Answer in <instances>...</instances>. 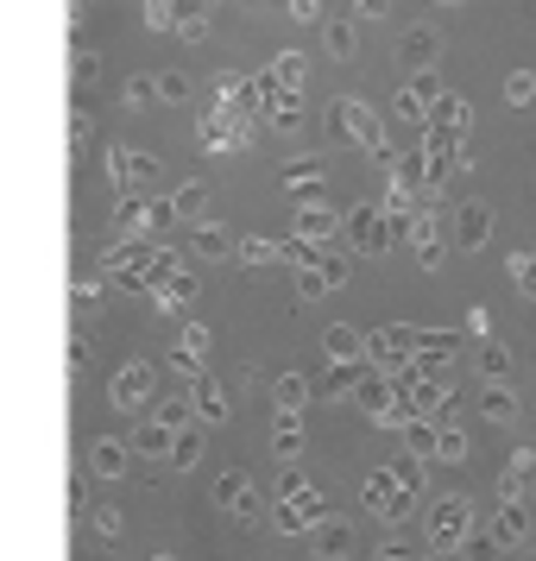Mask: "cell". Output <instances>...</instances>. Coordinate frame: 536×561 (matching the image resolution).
<instances>
[{
	"label": "cell",
	"mask_w": 536,
	"mask_h": 561,
	"mask_svg": "<svg viewBox=\"0 0 536 561\" xmlns=\"http://www.w3.org/2000/svg\"><path fill=\"white\" fill-rule=\"evenodd\" d=\"M158 102H190V82H183L178 70H164V77H158Z\"/></svg>",
	"instance_id": "43"
},
{
	"label": "cell",
	"mask_w": 536,
	"mask_h": 561,
	"mask_svg": "<svg viewBox=\"0 0 536 561\" xmlns=\"http://www.w3.org/2000/svg\"><path fill=\"white\" fill-rule=\"evenodd\" d=\"M329 121H334V133H341V139H354L360 152H373V158H379L385 171L398 164V152L385 146V133H379V114H373L366 102H354V95H341V102L329 107Z\"/></svg>",
	"instance_id": "4"
},
{
	"label": "cell",
	"mask_w": 536,
	"mask_h": 561,
	"mask_svg": "<svg viewBox=\"0 0 536 561\" xmlns=\"http://www.w3.org/2000/svg\"><path fill=\"white\" fill-rule=\"evenodd\" d=\"M435 45H442V38H435L430 26H410L404 38H398V51H404L410 64H417V70H423V64H430V57H435Z\"/></svg>",
	"instance_id": "30"
},
{
	"label": "cell",
	"mask_w": 536,
	"mask_h": 561,
	"mask_svg": "<svg viewBox=\"0 0 536 561\" xmlns=\"http://www.w3.org/2000/svg\"><path fill=\"white\" fill-rule=\"evenodd\" d=\"M442 460H467V430L442 423Z\"/></svg>",
	"instance_id": "42"
},
{
	"label": "cell",
	"mask_w": 536,
	"mask_h": 561,
	"mask_svg": "<svg viewBox=\"0 0 536 561\" xmlns=\"http://www.w3.org/2000/svg\"><path fill=\"white\" fill-rule=\"evenodd\" d=\"M272 398H278V410H304L309 398H316V385H309L304 373H278V379H272Z\"/></svg>",
	"instance_id": "27"
},
{
	"label": "cell",
	"mask_w": 536,
	"mask_h": 561,
	"mask_svg": "<svg viewBox=\"0 0 536 561\" xmlns=\"http://www.w3.org/2000/svg\"><path fill=\"white\" fill-rule=\"evenodd\" d=\"M448 7H455V0H448Z\"/></svg>",
	"instance_id": "52"
},
{
	"label": "cell",
	"mask_w": 536,
	"mask_h": 561,
	"mask_svg": "<svg viewBox=\"0 0 536 561\" xmlns=\"http://www.w3.org/2000/svg\"><path fill=\"white\" fill-rule=\"evenodd\" d=\"M417 561H423V556H417Z\"/></svg>",
	"instance_id": "53"
},
{
	"label": "cell",
	"mask_w": 536,
	"mask_h": 561,
	"mask_svg": "<svg viewBox=\"0 0 536 561\" xmlns=\"http://www.w3.org/2000/svg\"><path fill=\"white\" fill-rule=\"evenodd\" d=\"M360 505L373 511V517H391V524H398V517H404L398 473H391V467H373V473H366V485H360Z\"/></svg>",
	"instance_id": "11"
},
{
	"label": "cell",
	"mask_w": 536,
	"mask_h": 561,
	"mask_svg": "<svg viewBox=\"0 0 536 561\" xmlns=\"http://www.w3.org/2000/svg\"><path fill=\"white\" fill-rule=\"evenodd\" d=\"M284 190L316 196V190H322V158H290V164H284Z\"/></svg>",
	"instance_id": "28"
},
{
	"label": "cell",
	"mask_w": 536,
	"mask_h": 561,
	"mask_svg": "<svg viewBox=\"0 0 536 561\" xmlns=\"http://www.w3.org/2000/svg\"><path fill=\"white\" fill-rule=\"evenodd\" d=\"M297 233H304V240H316V247H329L334 233H341V221H334V208H322V203H309L304 215H297Z\"/></svg>",
	"instance_id": "24"
},
{
	"label": "cell",
	"mask_w": 536,
	"mask_h": 561,
	"mask_svg": "<svg viewBox=\"0 0 536 561\" xmlns=\"http://www.w3.org/2000/svg\"><path fill=\"white\" fill-rule=\"evenodd\" d=\"M152 561H178V556H152Z\"/></svg>",
	"instance_id": "50"
},
{
	"label": "cell",
	"mask_w": 536,
	"mask_h": 561,
	"mask_svg": "<svg viewBox=\"0 0 536 561\" xmlns=\"http://www.w3.org/2000/svg\"><path fill=\"white\" fill-rule=\"evenodd\" d=\"M203 448H208V423H196V430H178V448H171V460H178V467H196V460H203Z\"/></svg>",
	"instance_id": "33"
},
{
	"label": "cell",
	"mask_w": 536,
	"mask_h": 561,
	"mask_svg": "<svg viewBox=\"0 0 536 561\" xmlns=\"http://www.w3.org/2000/svg\"><path fill=\"white\" fill-rule=\"evenodd\" d=\"M486 530L499 536V542H505V549H517V542H524V536H531V511H524V499H499V517H492V524H486Z\"/></svg>",
	"instance_id": "16"
},
{
	"label": "cell",
	"mask_w": 536,
	"mask_h": 561,
	"mask_svg": "<svg viewBox=\"0 0 536 561\" xmlns=\"http://www.w3.org/2000/svg\"><path fill=\"white\" fill-rule=\"evenodd\" d=\"M455 240L467 247V253H480L486 240H492V215H486L480 203H467V208H460V228H455Z\"/></svg>",
	"instance_id": "22"
},
{
	"label": "cell",
	"mask_w": 536,
	"mask_h": 561,
	"mask_svg": "<svg viewBox=\"0 0 536 561\" xmlns=\"http://www.w3.org/2000/svg\"><path fill=\"white\" fill-rule=\"evenodd\" d=\"M152 391H158V366H152V359H127V366H114V385H107L114 410H127V416H146Z\"/></svg>",
	"instance_id": "6"
},
{
	"label": "cell",
	"mask_w": 536,
	"mask_h": 561,
	"mask_svg": "<svg viewBox=\"0 0 536 561\" xmlns=\"http://www.w3.org/2000/svg\"><path fill=\"white\" fill-rule=\"evenodd\" d=\"M265 89H297V95H304V51H278V57H272Z\"/></svg>",
	"instance_id": "25"
},
{
	"label": "cell",
	"mask_w": 536,
	"mask_h": 561,
	"mask_svg": "<svg viewBox=\"0 0 536 561\" xmlns=\"http://www.w3.org/2000/svg\"><path fill=\"white\" fill-rule=\"evenodd\" d=\"M347 13H360V20H385L391 13V0H341Z\"/></svg>",
	"instance_id": "44"
},
{
	"label": "cell",
	"mask_w": 536,
	"mask_h": 561,
	"mask_svg": "<svg viewBox=\"0 0 536 561\" xmlns=\"http://www.w3.org/2000/svg\"><path fill=\"white\" fill-rule=\"evenodd\" d=\"M70 505L89 511V473H77V480H70Z\"/></svg>",
	"instance_id": "48"
},
{
	"label": "cell",
	"mask_w": 536,
	"mask_h": 561,
	"mask_svg": "<svg viewBox=\"0 0 536 561\" xmlns=\"http://www.w3.org/2000/svg\"><path fill=\"white\" fill-rule=\"evenodd\" d=\"M178 354H183V359H208V329H203V322H183Z\"/></svg>",
	"instance_id": "36"
},
{
	"label": "cell",
	"mask_w": 536,
	"mask_h": 561,
	"mask_svg": "<svg viewBox=\"0 0 536 561\" xmlns=\"http://www.w3.org/2000/svg\"><path fill=\"white\" fill-rule=\"evenodd\" d=\"M146 26L152 32H178V38H203L208 32V7L203 0H146Z\"/></svg>",
	"instance_id": "7"
},
{
	"label": "cell",
	"mask_w": 536,
	"mask_h": 561,
	"mask_svg": "<svg viewBox=\"0 0 536 561\" xmlns=\"http://www.w3.org/2000/svg\"><path fill=\"white\" fill-rule=\"evenodd\" d=\"M531 95H536V70H511V77H505V102L524 107Z\"/></svg>",
	"instance_id": "38"
},
{
	"label": "cell",
	"mask_w": 536,
	"mask_h": 561,
	"mask_svg": "<svg viewBox=\"0 0 536 561\" xmlns=\"http://www.w3.org/2000/svg\"><path fill=\"white\" fill-rule=\"evenodd\" d=\"M290 7V20H322V0H284Z\"/></svg>",
	"instance_id": "47"
},
{
	"label": "cell",
	"mask_w": 536,
	"mask_h": 561,
	"mask_svg": "<svg viewBox=\"0 0 536 561\" xmlns=\"http://www.w3.org/2000/svg\"><path fill=\"white\" fill-rule=\"evenodd\" d=\"M272 455L304 460V410H278V423H272Z\"/></svg>",
	"instance_id": "18"
},
{
	"label": "cell",
	"mask_w": 536,
	"mask_h": 561,
	"mask_svg": "<svg viewBox=\"0 0 536 561\" xmlns=\"http://www.w3.org/2000/svg\"><path fill=\"white\" fill-rule=\"evenodd\" d=\"M107 178H114V190H146V183L158 178V158L133 152V146H114V152H107Z\"/></svg>",
	"instance_id": "10"
},
{
	"label": "cell",
	"mask_w": 536,
	"mask_h": 561,
	"mask_svg": "<svg viewBox=\"0 0 536 561\" xmlns=\"http://www.w3.org/2000/svg\"><path fill=\"white\" fill-rule=\"evenodd\" d=\"M272 524L284 536H316V524H329V499L304 480L297 460H284V473H278V511H272Z\"/></svg>",
	"instance_id": "1"
},
{
	"label": "cell",
	"mask_w": 536,
	"mask_h": 561,
	"mask_svg": "<svg viewBox=\"0 0 536 561\" xmlns=\"http://www.w3.org/2000/svg\"><path fill=\"white\" fill-rule=\"evenodd\" d=\"M391 473H398V499H404V517H410V505L423 499V460L410 455V460H391Z\"/></svg>",
	"instance_id": "29"
},
{
	"label": "cell",
	"mask_w": 536,
	"mask_h": 561,
	"mask_svg": "<svg viewBox=\"0 0 536 561\" xmlns=\"http://www.w3.org/2000/svg\"><path fill=\"white\" fill-rule=\"evenodd\" d=\"M373 561H417V549H404V542H379Z\"/></svg>",
	"instance_id": "46"
},
{
	"label": "cell",
	"mask_w": 536,
	"mask_h": 561,
	"mask_svg": "<svg viewBox=\"0 0 536 561\" xmlns=\"http://www.w3.org/2000/svg\"><path fill=\"white\" fill-rule=\"evenodd\" d=\"M152 304L171 309V316H183V309L196 304V272H190V265H178V272H171V278L152 290Z\"/></svg>",
	"instance_id": "17"
},
{
	"label": "cell",
	"mask_w": 536,
	"mask_h": 561,
	"mask_svg": "<svg viewBox=\"0 0 536 561\" xmlns=\"http://www.w3.org/2000/svg\"><path fill=\"white\" fill-rule=\"evenodd\" d=\"M133 448H139V455H171V448H178V430H171V423H139V430H133Z\"/></svg>",
	"instance_id": "26"
},
{
	"label": "cell",
	"mask_w": 536,
	"mask_h": 561,
	"mask_svg": "<svg viewBox=\"0 0 536 561\" xmlns=\"http://www.w3.org/2000/svg\"><path fill=\"white\" fill-rule=\"evenodd\" d=\"M95 536H102V542H121V536H127V517H121L114 505H102L95 511Z\"/></svg>",
	"instance_id": "39"
},
{
	"label": "cell",
	"mask_w": 536,
	"mask_h": 561,
	"mask_svg": "<svg viewBox=\"0 0 536 561\" xmlns=\"http://www.w3.org/2000/svg\"><path fill=\"white\" fill-rule=\"evenodd\" d=\"M190 404H196V423H208V430H215V423H228V385L203 373V379L190 385Z\"/></svg>",
	"instance_id": "13"
},
{
	"label": "cell",
	"mask_w": 536,
	"mask_h": 561,
	"mask_svg": "<svg viewBox=\"0 0 536 561\" xmlns=\"http://www.w3.org/2000/svg\"><path fill=\"white\" fill-rule=\"evenodd\" d=\"M329 51H334V57H354V51H360V32H354V20H347V7L329 20Z\"/></svg>",
	"instance_id": "35"
},
{
	"label": "cell",
	"mask_w": 536,
	"mask_h": 561,
	"mask_svg": "<svg viewBox=\"0 0 536 561\" xmlns=\"http://www.w3.org/2000/svg\"><path fill=\"white\" fill-rule=\"evenodd\" d=\"M221 253H233V240H228V228H196V240H190V259H221Z\"/></svg>",
	"instance_id": "32"
},
{
	"label": "cell",
	"mask_w": 536,
	"mask_h": 561,
	"mask_svg": "<svg viewBox=\"0 0 536 561\" xmlns=\"http://www.w3.org/2000/svg\"><path fill=\"white\" fill-rule=\"evenodd\" d=\"M480 416L486 423H511V416H517V398L505 391V379H492V391L480 398Z\"/></svg>",
	"instance_id": "31"
},
{
	"label": "cell",
	"mask_w": 536,
	"mask_h": 561,
	"mask_svg": "<svg viewBox=\"0 0 536 561\" xmlns=\"http://www.w3.org/2000/svg\"><path fill=\"white\" fill-rule=\"evenodd\" d=\"M404 233H398V215L385 203H360L354 215H347V247L354 253H391Z\"/></svg>",
	"instance_id": "5"
},
{
	"label": "cell",
	"mask_w": 536,
	"mask_h": 561,
	"mask_svg": "<svg viewBox=\"0 0 536 561\" xmlns=\"http://www.w3.org/2000/svg\"><path fill=\"white\" fill-rule=\"evenodd\" d=\"M467 329H474V334L486 341V334H492V316H486V309H467Z\"/></svg>",
	"instance_id": "49"
},
{
	"label": "cell",
	"mask_w": 536,
	"mask_h": 561,
	"mask_svg": "<svg viewBox=\"0 0 536 561\" xmlns=\"http://www.w3.org/2000/svg\"><path fill=\"white\" fill-rule=\"evenodd\" d=\"M322 354L329 359H366V334L347 329V322H329V329H322Z\"/></svg>",
	"instance_id": "20"
},
{
	"label": "cell",
	"mask_w": 536,
	"mask_h": 561,
	"mask_svg": "<svg viewBox=\"0 0 536 561\" xmlns=\"http://www.w3.org/2000/svg\"><path fill=\"white\" fill-rule=\"evenodd\" d=\"M423 542H430L435 556H448V549H467V542H474V499H467V492H442V499H430V517H423Z\"/></svg>",
	"instance_id": "2"
},
{
	"label": "cell",
	"mask_w": 536,
	"mask_h": 561,
	"mask_svg": "<svg viewBox=\"0 0 536 561\" xmlns=\"http://www.w3.org/2000/svg\"><path fill=\"white\" fill-rule=\"evenodd\" d=\"M215 505L228 511L233 524H259V485L240 467H228V473H215Z\"/></svg>",
	"instance_id": "8"
},
{
	"label": "cell",
	"mask_w": 536,
	"mask_h": 561,
	"mask_svg": "<svg viewBox=\"0 0 536 561\" xmlns=\"http://www.w3.org/2000/svg\"><path fill=\"white\" fill-rule=\"evenodd\" d=\"M480 373L486 379H511V347L505 341H492V334L480 341Z\"/></svg>",
	"instance_id": "34"
},
{
	"label": "cell",
	"mask_w": 536,
	"mask_h": 561,
	"mask_svg": "<svg viewBox=\"0 0 536 561\" xmlns=\"http://www.w3.org/2000/svg\"><path fill=\"white\" fill-rule=\"evenodd\" d=\"M354 379H360V359H329V373L316 379V398H354Z\"/></svg>",
	"instance_id": "21"
},
{
	"label": "cell",
	"mask_w": 536,
	"mask_h": 561,
	"mask_svg": "<svg viewBox=\"0 0 536 561\" xmlns=\"http://www.w3.org/2000/svg\"><path fill=\"white\" fill-rule=\"evenodd\" d=\"M398 391H404V404L417 416H442V410L455 404V385L442 379V359L417 354L410 366H398Z\"/></svg>",
	"instance_id": "3"
},
{
	"label": "cell",
	"mask_w": 536,
	"mask_h": 561,
	"mask_svg": "<svg viewBox=\"0 0 536 561\" xmlns=\"http://www.w3.org/2000/svg\"><path fill=\"white\" fill-rule=\"evenodd\" d=\"M511 284H517L524 297H536V253H517V259H511Z\"/></svg>",
	"instance_id": "40"
},
{
	"label": "cell",
	"mask_w": 536,
	"mask_h": 561,
	"mask_svg": "<svg viewBox=\"0 0 536 561\" xmlns=\"http://www.w3.org/2000/svg\"><path fill=\"white\" fill-rule=\"evenodd\" d=\"M366 359H379V366H410L417 359V329H398V322H385V329L366 334Z\"/></svg>",
	"instance_id": "9"
},
{
	"label": "cell",
	"mask_w": 536,
	"mask_h": 561,
	"mask_svg": "<svg viewBox=\"0 0 536 561\" xmlns=\"http://www.w3.org/2000/svg\"><path fill=\"white\" fill-rule=\"evenodd\" d=\"M203 203H208V190H203V183H183L178 196H171V208H178V215H196Z\"/></svg>",
	"instance_id": "41"
},
{
	"label": "cell",
	"mask_w": 536,
	"mask_h": 561,
	"mask_svg": "<svg viewBox=\"0 0 536 561\" xmlns=\"http://www.w3.org/2000/svg\"><path fill=\"white\" fill-rule=\"evenodd\" d=\"M524 561H536V556H524Z\"/></svg>",
	"instance_id": "51"
},
{
	"label": "cell",
	"mask_w": 536,
	"mask_h": 561,
	"mask_svg": "<svg viewBox=\"0 0 536 561\" xmlns=\"http://www.w3.org/2000/svg\"><path fill=\"white\" fill-rule=\"evenodd\" d=\"M133 455H139L133 442H121V435H102V442L89 448V467H95L102 480H121V473H127V460H133Z\"/></svg>",
	"instance_id": "15"
},
{
	"label": "cell",
	"mask_w": 536,
	"mask_h": 561,
	"mask_svg": "<svg viewBox=\"0 0 536 561\" xmlns=\"http://www.w3.org/2000/svg\"><path fill=\"white\" fill-rule=\"evenodd\" d=\"M240 265H272V259H290V240H265V233H247L240 247H233Z\"/></svg>",
	"instance_id": "23"
},
{
	"label": "cell",
	"mask_w": 536,
	"mask_h": 561,
	"mask_svg": "<svg viewBox=\"0 0 536 561\" xmlns=\"http://www.w3.org/2000/svg\"><path fill=\"white\" fill-rule=\"evenodd\" d=\"M309 549H316V561H347V556H354V524H341V517L316 524Z\"/></svg>",
	"instance_id": "14"
},
{
	"label": "cell",
	"mask_w": 536,
	"mask_h": 561,
	"mask_svg": "<svg viewBox=\"0 0 536 561\" xmlns=\"http://www.w3.org/2000/svg\"><path fill=\"white\" fill-rule=\"evenodd\" d=\"M536 480V448H517V455L505 460V473H499V499H524Z\"/></svg>",
	"instance_id": "19"
},
{
	"label": "cell",
	"mask_w": 536,
	"mask_h": 561,
	"mask_svg": "<svg viewBox=\"0 0 536 561\" xmlns=\"http://www.w3.org/2000/svg\"><path fill=\"white\" fill-rule=\"evenodd\" d=\"M398 435H404V455L442 460V416H417V410H410V423H404Z\"/></svg>",
	"instance_id": "12"
},
{
	"label": "cell",
	"mask_w": 536,
	"mask_h": 561,
	"mask_svg": "<svg viewBox=\"0 0 536 561\" xmlns=\"http://www.w3.org/2000/svg\"><path fill=\"white\" fill-rule=\"evenodd\" d=\"M417 354L448 359V354H455V334H442V329H417Z\"/></svg>",
	"instance_id": "37"
},
{
	"label": "cell",
	"mask_w": 536,
	"mask_h": 561,
	"mask_svg": "<svg viewBox=\"0 0 536 561\" xmlns=\"http://www.w3.org/2000/svg\"><path fill=\"white\" fill-rule=\"evenodd\" d=\"M127 102L139 107V102H158V77H133L127 82Z\"/></svg>",
	"instance_id": "45"
}]
</instances>
